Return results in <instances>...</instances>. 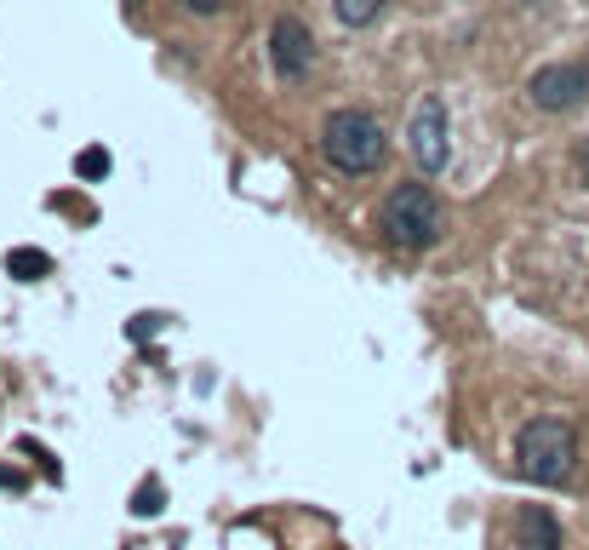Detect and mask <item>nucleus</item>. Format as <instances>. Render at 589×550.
I'll return each mask as SVG.
<instances>
[{
	"mask_svg": "<svg viewBox=\"0 0 589 550\" xmlns=\"http://www.w3.org/2000/svg\"><path fill=\"white\" fill-rule=\"evenodd\" d=\"M516 465H521V477L538 482V488H567L573 482V470H578V431L567 419H532L521 442H516Z\"/></svg>",
	"mask_w": 589,
	"mask_h": 550,
	"instance_id": "1",
	"label": "nucleus"
},
{
	"mask_svg": "<svg viewBox=\"0 0 589 550\" xmlns=\"http://www.w3.org/2000/svg\"><path fill=\"white\" fill-rule=\"evenodd\" d=\"M321 149H326V161L338 172L367 179V172H378L383 156H390V133H383V121L367 115V110H338L326 121V133H321Z\"/></svg>",
	"mask_w": 589,
	"mask_h": 550,
	"instance_id": "2",
	"label": "nucleus"
},
{
	"mask_svg": "<svg viewBox=\"0 0 589 550\" xmlns=\"http://www.w3.org/2000/svg\"><path fill=\"white\" fill-rule=\"evenodd\" d=\"M378 230L390 236L401 253H424V247L441 241V202H435L429 184H401L390 190V202L378 207Z\"/></svg>",
	"mask_w": 589,
	"mask_h": 550,
	"instance_id": "3",
	"label": "nucleus"
},
{
	"mask_svg": "<svg viewBox=\"0 0 589 550\" xmlns=\"http://www.w3.org/2000/svg\"><path fill=\"white\" fill-rule=\"evenodd\" d=\"M532 104L544 110V115H567L578 104H589V64H550V69H538L532 81Z\"/></svg>",
	"mask_w": 589,
	"mask_h": 550,
	"instance_id": "4",
	"label": "nucleus"
},
{
	"mask_svg": "<svg viewBox=\"0 0 589 550\" xmlns=\"http://www.w3.org/2000/svg\"><path fill=\"white\" fill-rule=\"evenodd\" d=\"M406 149H413V161L429 172V179L447 167V110H441V98H424V104L413 110V127H406Z\"/></svg>",
	"mask_w": 589,
	"mask_h": 550,
	"instance_id": "5",
	"label": "nucleus"
},
{
	"mask_svg": "<svg viewBox=\"0 0 589 550\" xmlns=\"http://www.w3.org/2000/svg\"><path fill=\"white\" fill-rule=\"evenodd\" d=\"M269 58H275V75H287V81H303V75L315 69V41L303 30L298 18H280L269 30Z\"/></svg>",
	"mask_w": 589,
	"mask_h": 550,
	"instance_id": "6",
	"label": "nucleus"
},
{
	"mask_svg": "<svg viewBox=\"0 0 589 550\" xmlns=\"http://www.w3.org/2000/svg\"><path fill=\"white\" fill-rule=\"evenodd\" d=\"M516 545H521V550H561V522H555L544 505L516 511Z\"/></svg>",
	"mask_w": 589,
	"mask_h": 550,
	"instance_id": "7",
	"label": "nucleus"
},
{
	"mask_svg": "<svg viewBox=\"0 0 589 550\" xmlns=\"http://www.w3.org/2000/svg\"><path fill=\"white\" fill-rule=\"evenodd\" d=\"M7 270L18 275V282H41V275L53 270V259H46L41 247H18V253H7Z\"/></svg>",
	"mask_w": 589,
	"mask_h": 550,
	"instance_id": "8",
	"label": "nucleus"
},
{
	"mask_svg": "<svg viewBox=\"0 0 589 550\" xmlns=\"http://www.w3.org/2000/svg\"><path fill=\"white\" fill-rule=\"evenodd\" d=\"M383 0H338V18L349 23V30H367V23H378Z\"/></svg>",
	"mask_w": 589,
	"mask_h": 550,
	"instance_id": "9",
	"label": "nucleus"
},
{
	"mask_svg": "<svg viewBox=\"0 0 589 550\" xmlns=\"http://www.w3.org/2000/svg\"><path fill=\"white\" fill-rule=\"evenodd\" d=\"M74 179H86V184L109 179V149H81V156H74Z\"/></svg>",
	"mask_w": 589,
	"mask_h": 550,
	"instance_id": "10",
	"label": "nucleus"
},
{
	"mask_svg": "<svg viewBox=\"0 0 589 550\" xmlns=\"http://www.w3.org/2000/svg\"><path fill=\"white\" fill-rule=\"evenodd\" d=\"M132 511H138V516H161V511H166V488H161V482H143L138 499H132Z\"/></svg>",
	"mask_w": 589,
	"mask_h": 550,
	"instance_id": "11",
	"label": "nucleus"
},
{
	"mask_svg": "<svg viewBox=\"0 0 589 550\" xmlns=\"http://www.w3.org/2000/svg\"><path fill=\"white\" fill-rule=\"evenodd\" d=\"M126 333H132V339H155V333H161V316H138Z\"/></svg>",
	"mask_w": 589,
	"mask_h": 550,
	"instance_id": "12",
	"label": "nucleus"
},
{
	"mask_svg": "<svg viewBox=\"0 0 589 550\" xmlns=\"http://www.w3.org/2000/svg\"><path fill=\"white\" fill-rule=\"evenodd\" d=\"M177 7H189V12H200V18H212V12H223L229 0H177Z\"/></svg>",
	"mask_w": 589,
	"mask_h": 550,
	"instance_id": "13",
	"label": "nucleus"
},
{
	"mask_svg": "<svg viewBox=\"0 0 589 550\" xmlns=\"http://www.w3.org/2000/svg\"><path fill=\"white\" fill-rule=\"evenodd\" d=\"M578 172H584V184H589V138L578 144Z\"/></svg>",
	"mask_w": 589,
	"mask_h": 550,
	"instance_id": "14",
	"label": "nucleus"
}]
</instances>
